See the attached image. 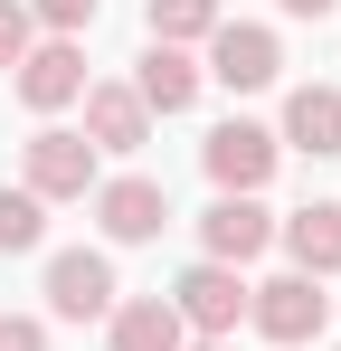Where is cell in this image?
Returning a JSON list of instances; mask_svg holds the SVG:
<instances>
[{
  "instance_id": "cell-6",
  "label": "cell",
  "mask_w": 341,
  "mask_h": 351,
  "mask_svg": "<svg viewBox=\"0 0 341 351\" xmlns=\"http://www.w3.org/2000/svg\"><path fill=\"white\" fill-rule=\"evenodd\" d=\"M86 199H95V228H105V247H152V237L170 228V190H162V180H142V171L95 180Z\"/></svg>"
},
{
  "instance_id": "cell-1",
  "label": "cell",
  "mask_w": 341,
  "mask_h": 351,
  "mask_svg": "<svg viewBox=\"0 0 341 351\" xmlns=\"http://www.w3.org/2000/svg\"><path fill=\"white\" fill-rule=\"evenodd\" d=\"M170 313H180V332H199V342H237V323H247V276L237 266H180V285L162 294Z\"/></svg>"
},
{
  "instance_id": "cell-3",
  "label": "cell",
  "mask_w": 341,
  "mask_h": 351,
  "mask_svg": "<svg viewBox=\"0 0 341 351\" xmlns=\"http://www.w3.org/2000/svg\"><path fill=\"white\" fill-rule=\"evenodd\" d=\"M247 323H256V332H266V342H323V323H332V294L313 285V276H294V266H284V276H266V285H247Z\"/></svg>"
},
{
  "instance_id": "cell-7",
  "label": "cell",
  "mask_w": 341,
  "mask_h": 351,
  "mask_svg": "<svg viewBox=\"0 0 341 351\" xmlns=\"http://www.w3.org/2000/svg\"><path fill=\"white\" fill-rule=\"evenodd\" d=\"M199 76H218L227 95H256V86H275V76H284L275 29H256V19H218V29H209V66H199Z\"/></svg>"
},
{
  "instance_id": "cell-16",
  "label": "cell",
  "mask_w": 341,
  "mask_h": 351,
  "mask_svg": "<svg viewBox=\"0 0 341 351\" xmlns=\"http://www.w3.org/2000/svg\"><path fill=\"white\" fill-rule=\"evenodd\" d=\"M38 247H48V199L0 180V256H38Z\"/></svg>"
},
{
  "instance_id": "cell-4",
  "label": "cell",
  "mask_w": 341,
  "mask_h": 351,
  "mask_svg": "<svg viewBox=\"0 0 341 351\" xmlns=\"http://www.w3.org/2000/svg\"><path fill=\"white\" fill-rule=\"evenodd\" d=\"M86 86H95V76H86V38H38L29 58L10 66V95H19L29 114H66Z\"/></svg>"
},
{
  "instance_id": "cell-20",
  "label": "cell",
  "mask_w": 341,
  "mask_h": 351,
  "mask_svg": "<svg viewBox=\"0 0 341 351\" xmlns=\"http://www.w3.org/2000/svg\"><path fill=\"white\" fill-rule=\"evenodd\" d=\"M275 10H284V19H332L341 0H275Z\"/></svg>"
},
{
  "instance_id": "cell-21",
  "label": "cell",
  "mask_w": 341,
  "mask_h": 351,
  "mask_svg": "<svg viewBox=\"0 0 341 351\" xmlns=\"http://www.w3.org/2000/svg\"><path fill=\"white\" fill-rule=\"evenodd\" d=\"M190 351H237V342H190Z\"/></svg>"
},
{
  "instance_id": "cell-12",
  "label": "cell",
  "mask_w": 341,
  "mask_h": 351,
  "mask_svg": "<svg viewBox=\"0 0 341 351\" xmlns=\"http://www.w3.org/2000/svg\"><path fill=\"white\" fill-rule=\"evenodd\" d=\"M199 58L190 48H142V66H133V95H142V114H190L199 105Z\"/></svg>"
},
{
  "instance_id": "cell-9",
  "label": "cell",
  "mask_w": 341,
  "mask_h": 351,
  "mask_svg": "<svg viewBox=\"0 0 341 351\" xmlns=\"http://www.w3.org/2000/svg\"><path fill=\"white\" fill-rule=\"evenodd\" d=\"M199 247H209V266H237V276H247V266L275 247V209H266V199H227V190H218L209 219H199Z\"/></svg>"
},
{
  "instance_id": "cell-15",
  "label": "cell",
  "mask_w": 341,
  "mask_h": 351,
  "mask_svg": "<svg viewBox=\"0 0 341 351\" xmlns=\"http://www.w3.org/2000/svg\"><path fill=\"white\" fill-rule=\"evenodd\" d=\"M142 29H152V48H209L218 0H142Z\"/></svg>"
},
{
  "instance_id": "cell-17",
  "label": "cell",
  "mask_w": 341,
  "mask_h": 351,
  "mask_svg": "<svg viewBox=\"0 0 341 351\" xmlns=\"http://www.w3.org/2000/svg\"><path fill=\"white\" fill-rule=\"evenodd\" d=\"M19 10H29L48 38H86V29H95V0H19Z\"/></svg>"
},
{
  "instance_id": "cell-8",
  "label": "cell",
  "mask_w": 341,
  "mask_h": 351,
  "mask_svg": "<svg viewBox=\"0 0 341 351\" xmlns=\"http://www.w3.org/2000/svg\"><path fill=\"white\" fill-rule=\"evenodd\" d=\"M48 313L57 323H105L114 313V256L105 247H57L48 256Z\"/></svg>"
},
{
  "instance_id": "cell-11",
  "label": "cell",
  "mask_w": 341,
  "mask_h": 351,
  "mask_svg": "<svg viewBox=\"0 0 341 351\" xmlns=\"http://www.w3.org/2000/svg\"><path fill=\"white\" fill-rule=\"evenodd\" d=\"M275 247L294 256V276H341V199H303L294 219H275Z\"/></svg>"
},
{
  "instance_id": "cell-18",
  "label": "cell",
  "mask_w": 341,
  "mask_h": 351,
  "mask_svg": "<svg viewBox=\"0 0 341 351\" xmlns=\"http://www.w3.org/2000/svg\"><path fill=\"white\" fill-rule=\"evenodd\" d=\"M29 48H38V19H29L19 0H0V76H10L19 58H29Z\"/></svg>"
},
{
  "instance_id": "cell-14",
  "label": "cell",
  "mask_w": 341,
  "mask_h": 351,
  "mask_svg": "<svg viewBox=\"0 0 341 351\" xmlns=\"http://www.w3.org/2000/svg\"><path fill=\"white\" fill-rule=\"evenodd\" d=\"M114 351H190V332H180V313H170L162 294H133V304H114L105 313Z\"/></svg>"
},
{
  "instance_id": "cell-13",
  "label": "cell",
  "mask_w": 341,
  "mask_h": 351,
  "mask_svg": "<svg viewBox=\"0 0 341 351\" xmlns=\"http://www.w3.org/2000/svg\"><path fill=\"white\" fill-rule=\"evenodd\" d=\"M275 143L313 152V162H332V152H341V86H294V95H284V133H275Z\"/></svg>"
},
{
  "instance_id": "cell-5",
  "label": "cell",
  "mask_w": 341,
  "mask_h": 351,
  "mask_svg": "<svg viewBox=\"0 0 341 351\" xmlns=\"http://www.w3.org/2000/svg\"><path fill=\"white\" fill-rule=\"evenodd\" d=\"M199 162H209V180H218L227 199H256V190H266V180H275V162H284V143L275 133H266V123H218V133H209V143H199Z\"/></svg>"
},
{
  "instance_id": "cell-10",
  "label": "cell",
  "mask_w": 341,
  "mask_h": 351,
  "mask_svg": "<svg viewBox=\"0 0 341 351\" xmlns=\"http://www.w3.org/2000/svg\"><path fill=\"white\" fill-rule=\"evenodd\" d=\"M76 105H86V143H95V152H142V143H152V114H142V95H133L123 76H95Z\"/></svg>"
},
{
  "instance_id": "cell-2",
  "label": "cell",
  "mask_w": 341,
  "mask_h": 351,
  "mask_svg": "<svg viewBox=\"0 0 341 351\" xmlns=\"http://www.w3.org/2000/svg\"><path fill=\"white\" fill-rule=\"evenodd\" d=\"M19 190H29V199H86V190H95V143L66 133V123H38V133L19 143Z\"/></svg>"
},
{
  "instance_id": "cell-19",
  "label": "cell",
  "mask_w": 341,
  "mask_h": 351,
  "mask_svg": "<svg viewBox=\"0 0 341 351\" xmlns=\"http://www.w3.org/2000/svg\"><path fill=\"white\" fill-rule=\"evenodd\" d=\"M0 351H48V323L38 313H0Z\"/></svg>"
}]
</instances>
